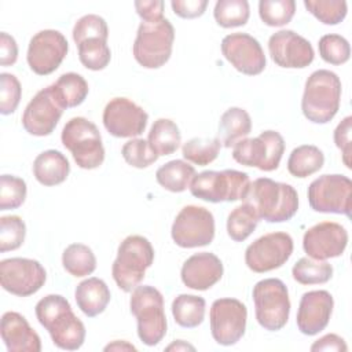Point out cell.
Listing matches in <instances>:
<instances>
[{
  "instance_id": "1",
  "label": "cell",
  "mask_w": 352,
  "mask_h": 352,
  "mask_svg": "<svg viewBox=\"0 0 352 352\" xmlns=\"http://www.w3.org/2000/svg\"><path fill=\"white\" fill-rule=\"evenodd\" d=\"M36 316L50 333L54 345L76 351L85 341V326L73 314L70 302L60 294H48L36 304Z\"/></svg>"
},
{
  "instance_id": "2",
  "label": "cell",
  "mask_w": 352,
  "mask_h": 352,
  "mask_svg": "<svg viewBox=\"0 0 352 352\" xmlns=\"http://www.w3.org/2000/svg\"><path fill=\"white\" fill-rule=\"evenodd\" d=\"M243 202L254 209L258 219L268 223L287 221L298 210V194L296 188L270 177H258L250 182Z\"/></svg>"
},
{
  "instance_id": "3",
  "label": "cell",
  "mask_w": 352,
  "mask_h": 352,
  "mask_svg": "<svg viewBox=\"0 0 352 352\" xmlns=\"http://www.w3.org/2000/svg\"><path fill=\"white\" fill-rule=\"evenodd\" d=\"M341 80L327 69L311 73L301 99L304 117L314 124H326L334 118L341 102Z\"/></svg>"
},
{
  "instance_id": "4",
  "label": "cell",
  "mask_w": 352,
  "mask_h": 352,
  "mask_svg": "<svg viewBox=\"0 0 352 352\" xmlns=\"http://www.w3.org/2000/svg\"><path fill=\"white\" fill-rule=\"evenodd\" d=\"M153 261L154 249L150 241L142 235H129L118 246L111 267L113 279L122 292L131 293L142 283Z\"/></svg>"
},
{
  "instance_id": "5",
  "label": "cell",
  "mask_w": 352,
  "mask_h": 352,
  "mask_svg": "<svg viewBox=\"0 0 352 352\" xmlns=\"http://www.w3.org/2000/svg\"><path fill=\"white\" fill-rule=\"evenodd\" d=\"M129 308L136 318L140 341L147 346L157 345L166 334V316L161 292L148 285H139L132 290Z\"/></svg>"
},
{
  "instance_id": "6",
  "label": "cell",
  "mask_w": 352,
  "mask_h": 352,
  "mask_svg": "<svg viewBox=\"0 0 352 352\" xmlns=\"http://www.w3.org/2000/svg\"><path fill=\"white\" fill-rule=\"evenodd\" d=\"M250 186L249 175L235 169L204 170L195 173L190 183V192L202 201L234 202L243 201Z\"/></svg>"
},
{
  "instance_id": "7",
  "label": "cell",
  "mask_w": 352,
  "mask_h": 352,
  "mask_svg": "<svg viewBox=\"0 0 352 352\" xmlns=\"http://www.w3.org/2000/svg\"><path fill=\"white\" fill-rule=\"evenodd\" d=\"M173 40L175 29L169 19L162 18L157 22L142 21L132 47L133 58L146 69H158L169 60Z\"/></svg>"
},
{
  "instance_id": "8",
  "label": "cell",
  "mask_w": 352,
  "mask_h": 352,
  "mask_svg": "<svg viewBox=\"0 0 352 352\" xmlns=\"http://www.w3.org/2000/svg\"><path fill=\"white\" fill-rule=\"evenodd\" d=\"M60 140L80 168L95 169L103 164L104 147L102 136L92 121L84 117L70 118L62 129Z\"/></svg>"
},
{
  "instance_id": "9",
  "label": "cell",
  "mask_w": 352,
  "mask_h": 352,
  "mask_svg": "<svg viewBox=\"0 0 352 352\" xmlns=\"http://www.w3.org/2000/svg\"><path fill=\"white\" fill-rule=\"evenodd\" d=\"M252 296L258 324L268 331L283 329L290 315V298L286 285L280 279L267 278L253 286Z\"/></svg>"
},
{
  "instance_id": "10",
  "label": "cell",
  "mask_w": 352,
  "mask_h": 352,
  "mask_svg": "<svg viewBox=\"0 0 352 352\" xmlns=\"http://www.w3.org/2000/svg\"><path fill=\"white\" fill-rule=\"evenodd\" d=\"M285 153V140L276 131H263L257 138H245L232 146V158L245 166L264 172L275 170Z\"/></svg>"
},
{
  "instance_id": "11",
  "label": "cell",
  "mask_w": 352,
  "mask_h": 352,
  "mask_svg": "<svg viewBox=\"0 0 352 352\" xmlns=\"http://www.w3.org/2000/svg\"><path fill=\"white\" fill-rule=\"evenodd\" d=\"M311 209L320 213L351 216L352 182L344 175H322L308 187Z\"/></svg>"
},
{
  "instance_id": "12",
  "label": "cell",
  "mask_w": 352,
  "mask_h": 352,
  "mask_svg": "<svg viewBox=\"0 0 352 352\" xmlns=\"http://www.w3.org/2000/svg\"><path fill=\"white\" fill-rule=\"evenodd\" d=\"M170 235L173 242L184 249L206 246L214 238V217L204 206L187 205L176 214Z\"/></svg>"
},
{
  "instance_id": "13",
  "label": "cell",
  "mask_w": 352,
  "mask_h": 352,
  "mask_svg": "<svg viewBox=\"0 0 352 352\" xmlns=\"http://www.w3.org/2000/svg\"><path fill=\"white\" fill-rule=\"evenodd\" d=\"M293 248V238L287 232H270L246 248L245 263L253 272H268L282 267L290 258Z\"/></svg>"
},
{
  "instance_id": "14",
  "label": "cell",
  "mask_w": 352,
  "mask_h": 352,
  "mask_svg": "<svg viewBox=\"0 0 352 352\" xmlns=\"http://www.w3.org/2000/svg\"><path fill=\"white\" fill-rule=\"evenodd\" d=\"M248 309L236 298H217L209 311L213 340L224 346L236 344L246 330Z\"/></svg>"
},
{
  "instance_id": "15",
  "label": "cell",
  "mask_w": 352,
  "mask_h": 352,
  "mask_svg": "<svg viewBox=\"0 0 352 352\" xmlns=\"http://www.w3.org/2000/svg\"><path fill=\"white\" fill-rule=\"evenodd\" d=\"M44 267L33 258L11 257L0 261L1 287L18 297H28L37 293L45 283Z\"/></svg>"
},
{
  "instance_id": "16",
  "label": "cell",
  "mask_w": 352,
  "mask_h": 352,
  "mask_svg": "<svg viewBox=\"0 0 352 352\" xmlns=\"http://www.w3.org/2000/svg\"><path fill=\"white\" fill-rule=\"evenodd\" d=\"M67 51L66 37L58 30L45 29L30 38L26 60L33 73L47 76L60 66Z\"/></svg>"
},
{
  "instance_id": "17",
  "label": "cell",
  "mask_w": 352,
  "mask_h": 352,
  "mask_svg": "<svg viewBox=\"0 0 352 352\" xmlns=\"http://www.w3.org/2000/svg\"><path fill=\"white\" fill-rule=\"evenodd\" d=\"M103 125L116 138H136L146 129L148 114L128 98H113L103 110Z\"/></svg>"
},
{
  "instance_id": "18",
  "label": "cell",
  "mask_w": 352,
  "mask_h": 352,
  "mask_svg": "<svg viewBox=\"0 0 352 352\" xmlns=\"http://www.w3.org/2000/svg\"><path fill=\"white\" fill-rule=\"evenodd\" d=\"M224 58L242 74L257 76L265 69L261 44L248 33H231L221 40Z\"/></svg>"
},
{
  "instance_id": "19",
  "label": "cell",
  "mask_w": 352,
  "mask_h": 352,
  "mask_svg": "<svg viewBox=\"0 0 352 352\" xmlns=\"http://www.w3.org/2000/svg\"><path fill=\"white\" fill-rule=\"evenodd\" d=\"M63 107L54 95L51 85L38 91L25 107L22 125L33 136H48L58 125Z\"/></svg>"
},
{
  "instance_id": "20",
  "label": "cell",
  "mask_w": 352,
  "mask_h": 352,
  "mask_svg": "<svg viewBox=\"0 0 352 352\" xmlns=\"http://www.w3.org/2000/svg\"><path fill=\"white\" fill-rule=\"evenodd\" d=\"M268 51L272 60L285 69H304L315 58L312 44L289 29L275 32L270 37Z\"/></svg>"
},
{
  "instance_id": "21",
  "label": "cell",
  "mask_w": 352,
  "mask_h": 352,
  "mask_svg": "<svg viewBox=\"0 0 352 352\" xmlns=\"http://www.w3.org/2000/svg\"><path fill=\"white\" fill-rule=\"evenodd\" d=\"M348 245V231L336 221H322L308 228L302 238V248L308 257L326 261L344 253Z\"/></svg>"
},
{
  "instance_id": "22",
  "label": "cell",
  "mask_w": 352,
  "mask_h": 352,
  "mask_svg": "<svg viewBox=\"0 0 352 352\" xmlns=\"http://www.w3.org/2000/svg\"><path fill=\"white\" fill-rule=\"evenodd\" d=\"M334 307L327 290H311L302 294L297 311V327L305 336H315L329 324Z\"/></svg>"
},
{
  "instance_id": "23",
  "label": "cell",
  "mask_w": 352,
  "mask_h": 352,
  "mask_svg": "<svg viewBox=\"0 0 352 352\" xmlns=\"http://www.w3.org/2000/svg\"><path fill=\"white\" fill-rule=\"evenodd\" d=\"M224 268L221 260L209 252H201L190 256L180 271L183 283L192 290H208L223 276Z\"/></svg>"
},
{
  "instance_id": "24",
  "label": "cell",
  "mask_w": 352,
  "mask_h": 352,
  "mask_svg": "<svg viewBox=\"0 0 352 352\" xmlns=\"http://www.w3.org/2000/svg\"><path fill=\"white\" fill-rule=\"evenodd\" d=\"M0 333L7 351L10 352H40L41 340L30 327L25 316L8 311L1 316Z\"/></svg>"
},
{
  "instance_id": "25",
  "label": "cell",
  "mask_w": 352,
  "mask_h": 352,
  "mask_svg": "<svg viewBox=\"0 0 352 352\" xmlns=\"http://www.w3.org/2000/svg\"><path fill=\"white\" fill-rule=\"evenodd\" d=\"M74 298L81 312L88 318H94L106 309L111 294L104 280L92 276L76 286Z\"/></svg>"
},
{
  "instance_id": "26",
  "label": "cell",
  "mask_w": 352,
  "mask_h": 352,
  "mask_svg": "<svg viewBox=\"0 0 352 352\" xmlns=\"http://www.w3.org/2000/svg\"><path fill=\"white\" fill-rule=\"evenodd\" d=\"M70 172L67 158L58 150H45L33 161V175L36 180L47 187L63 183Z\"/></svg>"
},
{
  "instance_id": "27",
  "label": "cell",
  "mask_w": 352,
  "mask_h": 352,
  "mask_svg": "<svg viewBox=\"0 0 352 352\" xmlns=\"http://www.w3.org/2000/svg\"><path fill=\"white\" fill-rule=\"evenodd\" d=\"M252 131L249 113L242 107L227 109L219 121V140L224 147L234 146L238 140L245 139Z\"/></svg>"
},
{
  "instance_id": "28",
  "label": "cell",
  "mask_w": 352,
  "mask_h": 352,
  "mask_svg": "<svg viewBox=\"0 0 352 352\" xmlns=\"http://www.w3.org/2000/svg\"><path fill=\"white\" fill-rule=\"evenodd\" d=\"M55 98L63 109L80 106L88 95V82L81 74L77 73H65L51 84Z\"/></svg>"
},
{
  "instance_id": "29",
  "label": "cell",
  "mask_w": 352,
  "mask_h": 352,
  "mask_svg": "<svg viewBox=\"0 0 352 352\" xmlns=\"http://www.w3.org/2000/svg\"><path fill=\"white\" fill-rule=\"evenodd\" d=\"M324 164L323 151L314 144H302L296 148L289 155L287 170L292 176L304 179L322 169Z\"/></svg>"
},
{
  "instance_id": "30",
  "label": "cell",
  "mask_w": 352,
  "mask_h": 352,
  "mask_svg": "<svg viewBox=\"0 0 352 352\" xmlns=\"http://www.w3.org/2000/svg\"><path fill=\"white\" fill-rule=\"evenodd\" d=\"M194 176L195 168L183 160H172L161 165L155 172L158 184L170 192L187 190Z\"/></svg>"
},
{
  "instance_id": "31",
  "label": "cell",
  "mask_w": 352,
  "mask_h": 352,
  "mask_svg": "<svg viewBox=\"0 0 352 352\" xmlns=\"http://www.w3.org/2000/svg\"><path fill=\"white\" fill-rule=\"evenodd\" d=\"M147 142L155 154L170 155L173 154L180 143L182 135L179 126L169 118H158L150 128Z\"/></svg>"
},
{
  "instance_id": "32",
  "label": "cell",
  "mask_w": 352,
  "mask_h": 352,
  "mask_svg": "<svg viewBox=\"0 0 352 352\" xmlns=\"http://www.w3.org/2000/svg\"><path fill=\"white\" fill-rule=\"evenodd\" d=\"M205 308V298L194 294H179L172 301L173 319L179 326L186 329L197 327L204 322Z\"/></svg>"
},
{
  "instance_id": "33",
  "label": "cell",
  "mask_w": 352,
  "mask_h": 352,
  "mask_svg": "<svg viewBox=\"0 0 352 352\" xmlns=\"http://www.w3.org/2000/svg\"><path fill=\"white\" fill-rule=\"evenodd\" d=\"M62 264L70 275L82 278L95 271L96 257L89 246L84 243H72L63 250Z\"/></svg>"
},
{
  "instance_id": "34",
  "label": "cell",
  "mask_w": 352,
  "mask_h": 352,
  "mask_svg": "<svg viewBox=\"0 0 352 352\" xmlns=\"http://www.w3.org/2000/svg\"><path fill=\"white\" fill-rule=\"evenodd\" d=\"M292 275L300 285L326 283L333 276V267L327 261L301 257L292 268Z\"/></svg>"
},
{
  "instance_id": "35",
  "label": "cell",
  "mask_w": 352,
  "mask_h": 352,
  "mask_svg": "<svg viewBox=\"0 0 352 352\" xmlns=\"http://www.w3.org/2000/svg\"><path fill=\"white\" fill-rule=\"evenodd\" d=\"M260 219L254 209L243 202L236 206L227 219V234L235 242H243L256 230Z\"/></svg>"
},
{
  "instance_id": "36",
  "label": "cell",
  "mask_w": 352,
  "mask_h": 352,
  "mask_svg": "<svg viewBox=\"0 0 352 352\" xmlns=\"http://www.w3.org/2000/svg\"><path fill=\"white\" fill-rule=\"evenodd\" d=\"M250 15V7L246 0H219L214 4L213 16L221 28L243 26Z\"/></svg>"
},
{
  "instance_id": "37",
  "label": "cell",
  "mask_w": 352,
  "mask_h": 352,
  "mask_svg": "<svg viewBox=\"0 0 352 352\" xmlns=\"http://www.w3.org/2000/svg\"><path fill=\"white\" fill-rule=\"evenodd\" d=\"M220 147L221 143L217 138H192L183 144L182 154L188 162L205 166L217 158Z\"/></svg>"
},
{
  "instance_id": "38",
  "label": "cell",
  "mask_w": 352,
  "mask_h": 352,
  "mask_svg": "<svg viewBox=\"0 0 352 352\" xmlns=\"http://www.w3.org/2000/svg\"><path fill=\"white\" fill-rule=\"evenodd\" d=\"M78 59L84 67L89 70H103L111 59V51L107 41L100 38H89L77 45Z\"/></svg>"
},
{
  "instance_id": "39",
  "label": "cell",
  "mask_w": 352,
  "mask_h": 352,
  "mask_svg": "<svg viewBox=\"0 0 352 352\" xmlns=\"http://www.w3.org/2000/svg\"><path fill=\"white\" fill-rule=\"evenodd\" d=\"M296 12L294 0H261L258 3V15L267 26L287 25Z\"/></svg>"
},
{
  "instance_id": "40",
  "label": "cell",
  "mask_w": 352,
  "mask_h": 352,
  "mask_svg": "<svg viewBox=\"0 0 352 352\" xmlns=\"http://www.w3.org/2000/svg\"><path fill=\"white\" fill-rule=\"evenodd\" d=\"M305 8L324 25H338L348 12L344 0H304Z\"/></svg>"
},
{
  "instance_id": "41",
  "label": "cell",
  "mask_w": 352,
  "mask_h": 352,
  "mask_svg": "<svg viewBox=\"0 0 352 352\" xmlns=\"http://www.w3.org/2000/svg\"><path fill=\"white\" fill-rule=\"evenodd\" d=\"M26 236L25 221L15 214L0 217V252L6 253L21 248Z\"/></svg>"
},
{
  "instance_id": "42",
  "label": "cell",
  "mask_w": 352,
  "mask_h": 352,
  "mask_svg": "<svg viewBox=\"0 0 352 352\" xmlns=\"http://www.w3.org/2000/svg\"><path fill=\"white\" fill-rule=\"evenodd\" d=\"M318 48L320 58L330 65H342L348 62L351 56L349 43L340 34L330 33L322 36Z\"/></svg>"
},
{
  "instance_id": "43",
  "label": "cell",
  "mask_w": 352,
  "mask_h": 352,
  "mask_svg": "<svg viewBox=\"0 0 352 352\" xmlns=\"http://www.w3.org/2000/svg\"><path fill=\"white\" fill-rule=\"evenodd\" d=\"M26 183L14 175L0 176V210L16 209L26 198Z\"/></svg>"
},
{
  "instance_id": "44",
  "label": "cell",
  "mask_w": 352,
  "mask_h": 352,
  "mask_svg": "<svg viewBox=\"0 0 352 352\" xmlns=\"http://www.w3.org/2000/svg\"><path fill=\"white\" fill-rule=\"evenodd\" d=\"M121 155L128 165L138 169L147 168L158 160V154L154 153L148 142L140 138L128 140L121 148Z\"/></svg>"
},
{
  "instance_id": "45",
  "label": "cell",
  "mask_w": 352,
  "mask_h": 352,
  "mask_svg": "<svg viewBox=\"0 0 352 352\" xmlns=\"http://www.w3.org/2000/svg\"><path fill=\"white\" fill-rule=\"evenodd\" d=\"M107 37H109L107 23L102 16L96 14L84 15L74 23L73 40L76 45L89 38H100L107 41Z\"/></svg>"
},
{
  "instance_id": "46",
  "label": "cell",
  "mask_w": 352,
  "mask_h": 352,
  "mask_svg": "<svg viewBox=\"0 0 352 352\" xmlns=\"http://www.w3.org/2000/svg\"><path fill=\"white\" fill-rule=\"evenodd\" d=\"M22 87L19 80L11 73L0 74V113L3 116L12 114L21 100Z\"/></svg>"
},
{
  "instance_id": "47",
  "label": "cell",
  "mask_w": 352,
  "mask_h": 352,
  "mask_svg": "<svg viewBox=\"0 0 352 352\" xmlns=\"http://www.w3.org/2000/svg\"><path fill=\"white\" fill-rule=\"evenodd\" d=\"M351 129H352V117H345L334 129V143L342 153V162L344 165L351 169V155H352V146H351Z\"/></svg>"
},
{
  "instance_id": "48",
  "label": "cell",
  "mask_w": 352,
  "mask_h": 352,
  "mask_svg": "<svg viewBox=\"0 0 352 352\" xmlns=\"http://www.w3.org/2000/svg\"><path fill=\"white\" fill-rule=\"evenodd\" d=\"M170 7L173 12L184 19H192L201 16L206 7L208 1L206 0H172Z\"/></svg>"
},
{
  "instance_id": "49",
  "label": "cell",
  "mask_w": 352,
  "mask_h": 352,
  "mask_svg": "<svg viewBox=\"0 0 352 352\" xmlns=\"http://www.w3.org/2000/svg\"><path fill=\"white\" fill-rule=\"evenodd\" d=\"M133 6L143 22H157L164 18V1L161 0H138Z\"/></svg>"
},
{
  "instance_id": "50",
  "label": "cell",
  "mask_w": 352,
  "mask_h": 352,
  "mask_svg": "<svg viewBox=\"0 0 352 352\" xmlns=\"http://www.w3.org/2000/svg\"><path fill=\"white\" fill-rule=\"evenodd\" d=\"M18 59V45L12 36L6 32L0 33V65L11 66Z\"/></svg>"
},
{
  "instance_id": "51",
  "label": "cell",
  "mask_w": 352,
  "mask_h": 352,
  "mask_svg": "<svg viewBox=\"0 0 352 352\" xmlns=\"http://www.w3.org/2000/svg\"><path fill=\"white\" fill-rule=\"evenodd\" d=\"M311 351H314V352L315 351H341V352H345V351H348V346H346L342 337H340L334 333H330V334H326L322 338L316 340L311 345Z\"/></svg>"
},
{
  "instance_id": "52",
  "label": "cell",
  "mask_w": 352,
  "mask_h": 352,
  "mask_svg": "<svg viewBox=\"0 0 352 352\" xmlns=\"http://www.w3.org/2000/svg\"><path fill=\"white\" fill-rule=\"evenodd\" d=\"M104 351H136V348L129 344L128 341H120V340H116L113 341L111 344H107L104 346Z\"/></svg>"
},
{
  "instance_id": "53",
  "label": "cell",
  "mask_w": 352,
  "mask_h": 352,
  "mask_svg": "<svg viewBox=\"0 0 352 352\" xmlns=\"http://www.w3.org/2000/svg\"><path fill=\"white\" fill-rule=\"evenodd\" d=\"M165 349H166V351H187V349L194 351L195 348H194L191 344L184 342L183 340H176V341H173L170 345H168Z\"/></svg>"
}]
</instances>
